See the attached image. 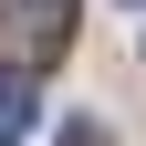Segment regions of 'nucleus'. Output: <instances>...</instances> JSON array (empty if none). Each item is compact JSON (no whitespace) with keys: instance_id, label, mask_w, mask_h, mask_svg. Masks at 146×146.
Returning a JSON list of instances; mask_svg holds the SVG:
<instances>
[{"instance_id":"f257e3e1","label":"nucleus","mask_w":146,"mask_h":146,"mask_svg":"<svg viewBox=\"0 0 146 146\" xmlns=\"http://www.w3.org/2000/svg\"><path fill=\"white\" fill-rule=\"evenodd\" d=\"M63 42H73V0H0V52H11V73L52 63Z\"/></svg>"},{"instance_id":"f03ea898","label":"nucleus","mask_w":146,"mask_h":146,"mask_svg":"<svg viewBox=\"0 0 146 146\" xmlns=\"http://www.w3.org/2000/svg\"><path fill=\"white\" fill-rule=\"evenodd\" d=\"M31 115H42V94H31V73H0V146H21Z\"/></svg>"},{"instance_id":"7ed1b4c3","label":"nucleus","mask_w":146,"mask_h":146,"mask_svg":"<svg viewBox=\"0 0 146 146\" xmlns=\"http://www.w3.org/2000/svg\"><path fill=\"white\" fill-rule=\"evenodd\" d=\"M125 11H146V0H125Z\"/></svg>"}]
</instances>
